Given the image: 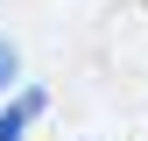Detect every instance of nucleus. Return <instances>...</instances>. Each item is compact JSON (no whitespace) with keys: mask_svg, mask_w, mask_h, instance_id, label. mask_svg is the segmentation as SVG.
I'll return each mask as SVG.
<instances>
[{"mask_svg":"<svg viewBox=\"0 0 148 141\" xmlns=\"http://www.w3.org/2000/svg\"><path fill=\"white\" fill-rule=\"evenodd\" d=\"M7 85H14V49L0 42V92H7Z\"/></svg>","mask_w":148,"mask_h":141,"instance_id":"2","label":"nucleus"},{"mask_svg":"<svg viewBox=\"0 0 148 141\" xmlns=\"http://www.w3.org/2000/svg\"><path fill=\"white\" fill-rule=\"evenodd\" d=\"M42 106H49L42 92H21V99H14V106H7V113H0V141H21V134H28V120H35V113H42Z\"/></svg>","mask_w":148,"mask_h":141,"instance_id":"1","label":"nucleus"}]
</instances>
